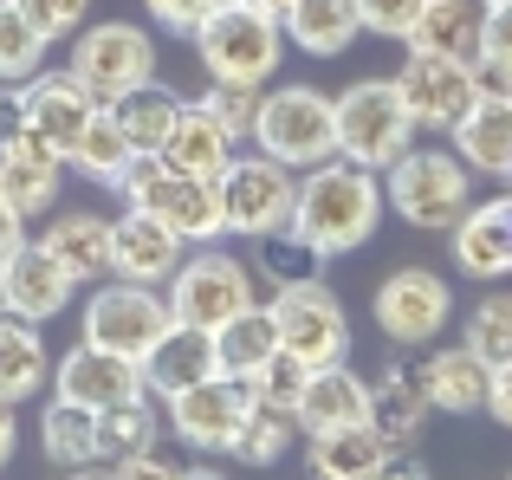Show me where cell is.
Listing matches in <instances>:
<instances>
[{"instance_id":"cell-1","label":"cell","mask_w":512,"mask_h":480,"mask_svg":"<svg viewBox=\"0 0 512 480\" xmlns=\"http://www.w3.org/2000/svg\"><path fill=\"white\" fill-rule=\"evenodd\" d=\"M383 182L376 169L350 163V156H331V163L305 169L299 176V202H292V234L318 253V260H338V253H357L363 240L383 221Z\"/></svg>"},{"instance_id":"cell-2","label":"cell","mask_w":512,"mask_h":480,"mask_svg":"<svg viewBox=\"0 0 512 480\" xmlns=\"http://www.w3.org/2000/svg\"><path fill=\"white\" fill-rule=\"evenodd\" d=\"M188 39H195V59L214 85H260L266 91V78L286 59V26L266 7H253V0H214Z\"/></svg>"},{"instance_id":"cell-3","label":"cell","mask_w":512,"mask_h":480,"mask_svg":"<svg viewBox=\"0 0 512 480\" xmlns=\"http://www.w3.org/2000/svg\"><path fill=\"white\" fill-rule=\"evenodd\" d=\"M253 150H266L286 169H318L338 156V98H325L318 85H279L260 98L253 117Z\"/></svg>"},{"instance_id":"cell-4","label":"cell","mask_w":512,"mask_h":480,"mask_svg":"<svg viewBox=\"0 0 512 480\" xmlns=\"http://www.w3.org/2000/svg\"><path fill=\"white\" fill-rule=\"evenodd\" d=\"M467 176H474V169L454 150H402L396 163L383 169V202L396 208L409 228L448 234L454 221L467 215V202H474V182Z\"/></svg>"},{"instance_id":"cell-5","label":"cell","mask_w":512,"mask_h":480,"mask_svg":"<svg viewBox=\"0 0 512 480\" xmlns=\"http://www.w3.org/2000/svg\"><path fill=\"white\" fill-rule=\"evenodd\" d=\"M117 195H124V208H143V215H156L163 228H175L188 247H208V240L227 234L214 182L182 176V169L163 163V156H130V169H124V182H117Z\"/></svg>"},{"instance_id":"cell-6","label":"cell","mask_w":512,"mask_h":480,"mask_svg":"<svg viewBox=\"0 0 512 480\" xmlns=\"http://www.w3.org/2000/svg\"><path fill=\"white\" fill-rule=\"evenodd\" d=\"M402 150H415V117L396 78H357L350 91H338V156L383 176Z\"/></svg>"},{"instance_id":"cell-7","label":"cell","mask_w":512,"mask_h":480,"mask_svg":"<svg viewBox=\"0 0 512 480\" xmlns=\"http://www.w3.org/2000/svg\"><path fill=\"white\" fill-rule=\"evenodd\" d=\"M85 344H98V351H117L130 357V364H143V357L163 344V331L175 325L169 299L156 286H143V279H98V292L85 299Z\"/></svg>"},{"instance_id":"cell-8","label":"cell","mask_w":512,"mask_h":480,"mask_svg":"<svg viewBox=\"0 0 512 480\" xmlns=\"http://www.w3.org/2000/svg\"><path fill=\"white\" fill-rule=\"evenodd\" d=\"M214 195H221V221H227V234L260 240V234L292 228V202H299V169L273 163L266 150H253V156H240V150H234V163L214 176Z\"/></svg>"},{"instance_id":"cell-9","label":"cell","mask_w":512,"mask_h":480,"mask_svg":"<svg viewBox=\"0 0 512 480\" xmlns=\"http://www.w3.org/2000/svg\"><path fill=\"white\" fill-rule=\"evenodd\" d=\"M65 72H72L98 104H111V98H124V91H137L143 78H156V39H150V26H137V20L78 26L72 33V65H65Z\"/></svg>"},{"instance_id":"cell-10","label":"cell","mask_w":512,"mask_h":480,"mask_svg":"<svg viewBox=\"0 0 512 480\" xmlns=\"http://www.w3.org/2000/svg\"><path fill=\"white\" fill-rule=\"evenodd\" d=\"M169 312L175 325H195V331H221L234 312H247L253 305V266L234 260V253H221L208 240V247H195L182 266L169 273Z\"/></svg>"},{"instance_id":"cell-11","label":"cell","mask_w":512,"mask_h":480,"mask_svg":"<svg viewBox=\"0 0 512 480\" xmlns=\"http://www.w3.org/2000/svg\"><path fill=\"white\" fill-rule=\"evenodd\" d=\"M273 318H279V351L299 357L305 370L344 364V357H350V318H344L338 292H331L318 273L279 286L273 292Z\"/></svg>"},{"instance_id":"cell-12","label":"cell","mask_w":512,"mask_h":480,"mask_svg":"<svg viewBox=\"0 0 512 480\" xmlns=\"http://www.w3.org/2000/svg\"><path fill=\"white\" fill-rule=\"evenodd\" d=\"M247 416H253V390L240 377H227V370H214V377L163 396V422L188 448H201V455H234Z\"/></svg>"},{"instance_id":"cell-13","label":"cell","mask_w":512,"mask_h":480,"mask_svg":"<svg viewBox=\"0 0 512 480\" xmlns=\"http://www.w3.org/2000/svg\"><path fill=\"white\" fill-rule=\"evenodd\" d=\"M454 318V292L428 266H402L376 286V325L389 344H435Z\"/></svg>"},{"instance_id":"cell-14","label":"cell","mask_w":512,"mask_h":480,"mask_svg":"<svg viewBox=\"0 0 512 480\" xmlns=\"http://www.w3.org/2000/svg\"><path fill=\"white\" fill-rule=\"evenodd\" d=\"M396 91L409 104L415 130H454L467 117V104L480 98L474 91V65L467 59H435V52H409L396 72Z\"/></svg>"},{"instance_id":"cell-15","label":"cell","mask_w":512,"mask_h":480,"mask_svg":"<svg viewBox=\"0 0 512 480\" xmlns=\"http://www.w3.org/2000/svg\"><path fill=\"white\" fill-rule=\"evenodd\" d=\"M52 383H59L52 396L91 409V416H104V409H117V403H137V396H150L143 364H130V357H117V351H98V344H85V338H78L72 351L59 357Z\"/></svg>"},{"instance_id":"cell-16","label":"cell","mask_w":512,"mask_h":480,"mask_svg":"<svg viewBox=\"0 0 512 480\" xmlns=\"http://www.w3.org/2000/svg\"><path fill=\"white\" fill-rule=\"evenodd\" d=\"M20 111H26V130H33L39 143H52L59 156H72V143L85 137V124L104 111V104L91 98L72 72H33L20 85Z\"/></svg>"},{"instance_id":"cell-17","label":"cell","mask_w":512,"mask_h":480,"mask_svg":"<svg viewBox=\"0 0 512 480\" xmlns=\"http://www.w3.org/2000/svg\"><path fill=\"white\" fill-rule=\"evenodd\" d=\"M188 260V240L163 228L156 215L130 208L111 221V273L117 279H143V286H169V273Z\"/></svg>"},{"instance_id":"cell-18","label":"cell","mask_w":512,"mask_h":480,"mask_svg":"<svg viewBox=\"0 0 512 480\" xmlns=\"http://www.w3.org/2000/svg\"><path fill=\"white\" fill-rule=\"evenodd\" d=\"M72 292H78V279L65 273L39 240H26V247L0 266V305L20 312V318H33V325L39 318H59L65 305H72Z\"/></svg>"},{"instance_id":"cell-19","label":"cell","mask_w":512,"mask_h":480,"mask_svg":"<svg viewBox=\"0 0 512 480\" xmlns=\"http://www.w3.org/2000/svg\"><path fill=\"white\" fill-rule=\"evenodd\" d=\"M448 240H454V266L467 279H506L512 273V195L467 202V215L448 228Z\"/></svg>"},{"instance_id":"cell-20","label":"cell","mask_w":512,"mask_h":480,"mask_svg":"<svg viewBox=\"0 0 512 480\" xmlns=\"http://www.w3.org/2000/svg\"><path fill=\"white\" fill-rule=\"evenodd\" d=\"M292 422L305 435H325V429H350V422H370V383L344 364H318L305 370V390L292 403Z\"/></svg>"},{"instance_id":"cell-21","label":"cell","mask_w":512,"mask_h":480,"mask_svg":"<svg viewBox=\"0 0 512 480\" xmlns=\"http://www.w3.org/2000/svg\"><path fill=\"white\" fill-rule=\"evenodd\" d=\"M59 176H65V156L52 150V143H39L33 130L0 150V195H7L20 215H46V208L59 202Z\"/></svg>"},{"instance_id":"cell-22","label":"cell","mask_w":512,"mask_h":480,"mask_svg":"<svg viewBox=\"0 0 512 480\" xmlns=\"http://www.w3.org/2000/svg\"><path fill=\"white\" fill-rule=\"evenodd\" d=\"M448 137L474 176H493V182L512 176V98H474Z\"/></svg>"},{"instance_id":"cell-23","label":"cell","mask_w":512,"mask_h":480,"mask_svg":"<svg viewBox=\"0 0 512 480\" xmlns=\"http://www.w3.org/2000/svg\"><path fill=\"white\" fill-rule=\"evenodd\" d=\"M415 377H422V390H428V409H448V416H474V409H487V383H493V370L480 364L467 344L428 351L422 364H415Z\"/></svg>"},{"instance_id":"cell-24","label":"cell","mask_w":512,"mask_h":480,"mask_svg":"<svg viewBox=\"0 0 512 480\" xmlns=\"http://www.w3.org/2000/svg\"><path fill=\"white\" fill-rule=\"evenodd\" d=\"M104 111H111V124L124 130V143L137 156H156L169 143V130H175V117L188 111V98L175 85H163V78H143L137 91H124V98H111L104 104Z\"/></svg>"},{"instance_id":"cell-25","label":"cell","mask_w":512,"mask_h":480,"mask_svg":"<svg viewBox=\"0 0 512 480\" xmlns=\"http://www.w3.org/2000/svg\"><path fill=\"white\" fill-rule=\"evenodd\" d=\"M46 383H52V357H46L39 325L0 305V403L20 409L26 396H39Z\"/></svg>"},{"instance_id":"cell-26","label":"cell","mask_w":512,"mask_h":480,"mask_svg":"<svg viewBox=\"0 0 512 480\" xmlns=\"http://www.w3.org/2000/svg\"><path fill=\"white\" fill-rule=\"evenodd\" d=\"M480 20H487V0H428L422 20L409 26V39H402V46L474 65L480 59Z\"/></svg>"},{"instance_id":"cell-27","label":"cell","mask_w":512,"mask_h":480,"mask_svg":"<svg viewBox=\"0 0 512 480\" xmlns=\"http://www.w3.org/2000/svg\"><path fill=\"white\" fill-rule=\"evenodd\" d=\"M279 26H286V39L299 52H312V59H338V52L357 46L363 13H357V0H292V7L279 13Z\"/></svg>"},{"instance_id":"cell-28","label":"cell","mask_w":512,"mask_h":480,"mask_svg":"<svg viewBox=\"0 0 512 480\" xmlns=\"http://www.w3.org/2000/svg\"><path fill=\"white\" fill-rule=\"evenodd\" d=\"M422 422H428V390H422V377H415L409 364H389L383 377L370 383V429L383 435L389 448H415Z\"/></svg>"},{"instance_id":"cell-29","label":"cell","mask_w":512,"mask_h":480,"mask_svg":"<svg viewBox=\"0 0 512 480\" xmlns=\"http://www.w3.org/2000/svg\"><path fill=\"white\" fill-rule=\"evenodd\" d=\"M234 150H240V143L227 137V130L214 124V117L201 111L195 98H188V111L175 117L169 143H163V150H156V156H163L169 169H182V176H201V182H214V176H221L227 163H234Z\"/></svg>"},{"instance_id":"cell-30","label":"cell","mask_w":512,"mask_h":480,"mask_svg":"<svg viewBox=\"0 0 512 480\" xmlns=\"http://www.w3.org/2000/svg\"><path fill=\"white\" fill-rule=\"evenodd\" d=\"M39 247H46L78 286L111 279V221L104 215H59L46 234H39Z\"/></svg>"},{"instance_id":"cell-31","label":"cell","mask_w":512,"mask_h":480,"mask_svg":"<svg viewBox=\"0 0 512 480\" xmlns=\"http://www.w3.org/2000/svg\"><path fill=\"white\" fill-rule=\"evenodd\" d=\"M279 357V318H273V299H253L247 312H234L221 331H214V364L227 370V377L247 383L253 370H266Z\"/></svg>"},{"instance_id":"cell-32","label":"cell","mask_w":512,"mask_h":480,"mask_svg":"<svg viewBox=\"0 0 512 480\" xmlns=\"http://www.w3.org/2000/svg\"><path fill=\"white\" fill-rule=\"evenodd\" d=\"M214 331H195V325H169L163 344L143 357V377H150V396H175L188 383L214 377Z\"/></svg>"},{"instance_id":"cell-33","label":"cell","mask_w":512,"mask_h":480,"mask_svg":"<svg viewBox=\"0 0 512 480\" xmlns=\"http://www.w3.org/2000/svg\"><path fill=\"white\" fill-rule=\"evenodd\" d=\"M389 455V442L370 429V422H350V429H325L305 448V474L312 480H370L376 461Z\"/></svg>"},{"instance_id":"cell-34","label":"cell","mask_w":512,"mask_h":480,"mask_svg":"<svg viewBox=\"0 0 512 480\" xmlns=\"http://www.w3.org/2000/svg\"><path fill=\"white\" fill-rule=\"evenodd\" d=\"M163 442V409H156V396H137V403H117L98 416V461L104 468H117V461L143 455V448Z\"/></svg>"},{"instance_id":"cell-35","label":"cell","mask_w":512,"mask_h":480,"mask_svg":"<svg viewBox=\"0 0 512 480\" xmlns=\"http://www.w3.org/2000/svg\"><path fill=\"white\" fill-rule=\"evenodd\" d=\"M39 448H46V461H59V468H91V461H98V416L65 403V396H52L46 416H39Z\"/></svg>"},{"instance_id":"cell-36","label":"cell","mask_w":512,"mask_h":480,"mask_svg":"<svg viewBox=\"0 0 512 480\" xmlns=\"http://www.w3.org/2000/svg\"><path fill=\"white\" fill-rule=\"evenodd\" d=\"M130 143H124V130L111 124V111H98L85 124V137L72 143V156H65V163H78V176H91L98 182V189H117V182H124V169H130Z\"/></svg>"},{"instance_id":"cell-37","label":"cell","mask_w":512,"mask_h":480,"mask_svg":"<svg viewBox=\"0 0 512 480\" xmlns=\"http://www.w3.org/2000/svg\"><path fill=\"white\" fill-rule=\"evenodd\" d=\"M46 46H52V39L39 33L13 0H0V85L20 91L33 72H46Z\"/></svg>"},{"instance_id":"cell-38","label":"cell","mask_w":512,"mask_h":480,"mask_svg":"<svg viewBox=\"0 0 512 480\" xmlns=\"http://www.w3.org/2000/svg\"><path fill=\"white\" fill-rule=\"evenodd\" d=\"M467 351L480 357L487 370L512 364V292H487V299L474 305V318H467Z\"/></svg>"},{"instance_id":"cell-39","label":"cell","mask_w":512,"mask_h":480,"mask_svg":"<svg viewBox=\"0 0 512 480\" xmlns=\"http://www.w3.org/2000/svg\"><path fill=\"white\" fill-rule=\"evenodd\" d=\"M292 429H299V422H292L286 409H266V403H253V416H247V429H240L234 455L247 461V468H273V461L292 448Z\"/></svg>"},{"instance_id":"cell-40","label":"cell","mask_w":512,"mask_h":480,"mask_svg":"<svg viewBox=\"0 0 512 480\" xmlns=\"http://www.w3.org/2000/svg\"><path fill=\"white\" fill-rule=\"evenodd\" d=\"M260 98H266L260 85H214V78H208V91H201L195 104H201V111H208L234 143H247V137H253V117H260Z\"/></svg>"},{"instance_id":"cell-41","label":"cell","mask_w":512,"mask_h":480,"mask_svg":"<svg viewBox=\"0 0 512 480\" xmlns=\"http://www.w3.org/2000/svg\"><path fill=\"white\" fill-rule=\"evenodd\" d=\"M253 247H260V266H266V279H273V286H292V279H312V273H318V253L305 247L292 228L260 234Z\"/></svg>"},{"instance_id":"cell-42","label":"cell","mask_w":512,"mask_h":480,"mask_svg":"<svg viewBox=\"0 0 512 480\" xmlns=\"http://www.w3.org/2000/svg\"><path fill=\"white\" fill-rule=\"evenodd\" d=\"M247 390H253V403H266V409H286V416H292V403H299V390H305V364H299V357H286V351H279L266 370H253V377H247Z\"/></svg>"},{"instance_id":"cell-43","label":"cell","mask_w":512,"mask_h":480,"mask_svg":"<svg viewBox=\"0 0 512 480\" xmlns=\"http://www.w3.org/2000/svg\"><path fill=\"white\" fill-rule=\"evenodd\" d=\"M13 7H20L46 39H72L78 26L91 20V0H13Z\"/></svg>"},{"instance_id":"cell-44","label":"cell","mask_w":512,"mask_h":480,"mask_svg":"<svg viewBox=\"0 0 512 480\" xmlns=\"http://www.w3.org/2000/svg\"><path fill=\"white\" fill-rule=\"evenodd\" d=\"M422 7L428 0H357L363 33H376V39H409V26L422 20Z\"/></svg>"},{"instance_id":"cell-45","label":"cell","mask_w":512,"mask_h":480,"mask_svg":"<svg viewBox=\"0 0 512 480\" xmlns=\"http://www.w3.org/2000/svg\"><path fill=\"white\" fill-rule=\"evenodd\" d=\"M143 7H150V20L163 26V33H182L188 39V33H195V20L214 7V0H143Z\"/></svg>"},{"instance_id":"cell-46","label":"cell","mask_w":512,"mask_h":480,"mask_svg":"<svg viewBox=\"0 0 512 480\" xmlns=\"http://www.w3.org/2000/svg\"><path fill=\"white\" fill-rule=\"evenodd\" d=\"M480 59H506L512 65V0L506 7H487V20H480Z\"/></svg>"},{"instance_id":"cell-47","label":"cell","mask_w":512,"mask_h":480,"mask_svg":"<svg viewBox=\"0 0 512 480\" xmlns=\"http://www.w3.org/2000/svg\"><path fill=\"white\" fill-rule=\"evenodd\" d=\"M111 480H182V468H175L169 455H156V448H143V455H130V461H117Z\"/></svg>"},{"instance_id":"cell-48","label":"cell","mask_w":512,"mask_h":480,"mask_svg":"<svg viewBox=\"0 0 512 480\" xmlns=\"http://www.w3.org/2000/svg\"><path fill=\"white\" fill-rule=\"evenodd\" d=\"M370 480H435V474H428V461L415 455V448H389V455L376 461Z\"/></svg>"},{"instance_id":"cell-49","label":"cell","mask_w":512,"mask_h":480,"mask_svg":"<svg viewBox=\"0 0 512 480\" xmlns=\"http://www.w3.org/2000/svg\"><path fill=\"white\" fill-rule=\"evenodd\" d=\"M474 91L480 98H512V65L506 59H474Z\"/></svg>"},{"instance_id":"cell-50","label":"cell","mask_w":512,"mask_h":480,"mask_svg":"<svg viewBox=\"0 0 512 480\" xmlns=\"http://www.w3.org/2000/svg\"><path fill=\"white\" fill-rule=\"evenodd\" d=\"M20 247H26V215L7 202V195H0V266H7Z\"/></svg>"},{"instance_id":"cell-51","label":"cell","mask_w":512,"mask_h":480,"mask_svg":"<svg viewBox=\"0 0 512 480\" xmlns=\"http://www.w3.org/2000/svg\"><path fill=\"white\" fill-rule=\"evenodd\" d=\"M26 137V111H20V91L13 85H0V150L7 143H20Z\"/></svg>"},{"instance_id":"cell-52","label":"cell","mask_w":512,"mask_h":480,"mask_svg":"<svg viewBox=\"0 0 512 480\" xmlns=\"http://www.w3.org/2000/svg\"><path fill=\"white\" fill-rule=\"evenodd\" d=\"M487 416L512 429V364H500V370H493V383H487Z\"/></svg>"},{"instance_id":"cell-53","label":"cell","mask_w":512,"mask_h":480,"mask_svg":"<svg viewBox=\"0 0 512 480\" xmlns=\"http://www.w3.org/2000/svg\"><path fill=\"white\" fill-rule=\"evenodd\" d=\"M13 442H20V435H13V403H0V468L13 461Z\"/></svg>"},{"instance_id":"cell-54","label":"cell","mask_w":512,"mask_h":480,"mask_svg":"<svg viewBox=\"0 0 512 480\" xmlns=\"http://www.w3.org/2000/svg\"><path fill=\"white\" fill-rule=\"evenodd\" d=\"M182 480H227V474H214V468H182Z\"/></svg>"},{"instance_id":"cell-55","label":"cell","mask_w":512,"mask_h":480,"mask_svg":"<svg viewBox=\"0 0 512 480\" xmlns=\"http://www.w3.org/2000/svg\"><path fill=\"white\" fill-rule=\"evenodd\" d=\"M253 7H266V13H273V20H279V13H286L292 0H253Z\"/></svg>"},{"instance_id":"cell-56","label":"cell","mask_w":512,"mask_h":480,"mask_svg":"<svg viewBox=\"0 0 512 480\" xmlns=\"http://www.w3.org/2000/svg\"><path fill=\"white\" fill-rule=\"evenodd\" d=\"M65 480H111V474H65Z\"/></svg>"},{"instance_id":"cell-57","label":"cell","mask_w":512,"mask_h":480,"mask_svg":"<svg viewBox=\"0 0 512 480\" xmlns=\"http://www.w3.org/2000/svg\"><path fill=\"white\" fill-rule=\"evenodd\" d=\"M487 7H506V0H487Z\"/></svg>"}]
</instances>
